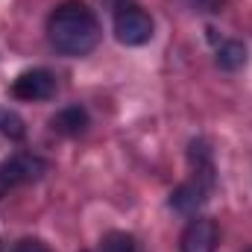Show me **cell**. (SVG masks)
<instances>
[{
    "label": "cell",
    "mask_w": 252,
    "mask_h": 252,
    "mask_svg": "<svg viewBox=\"0 0 252 252\" xmlns=\"http://www.w3.org/2000/svg\"><path fill=\"white\" fill-rule=\"evenodd\" d=\"M9 252H50L41 241H21V244H15Z\"/></svg>",
    "instance_id": "obj_12"
},
{
    "label": "cell",
    "mask_w": 252,
    "mask_h": 252,
    "mask_svg": "<svg viewBox=\"0 0 252 252\" xmlns=\"http://www.w3.org/2000/svg\"><path fill=\"white\" fill-rule=\"evenodd\" d=\"M0 135H6L9 141H21L27 135V126H24V118L12 109H0Z\"/></svg>",
    "instance_id": "obj_10"
},
{
    "label": "cell",
    "mask_w": 252,
    "mask_h": 252,
    "mask_svg": "<svg viewBox=\"0 0 252 252\" xmlns=\"http://www.w3.org/2000/svg\"><path fill=\"white\" fill-rule=\"evenodd\" d=\"M115 38L126 47L147 44L153 38V18L138 6H126L115 15Z\"/></svg>",
    "instance_id": "obj_3"
},
{
    "label": "cell",
    "mask_w": 252,
    "mask_h": 252,
    "mask_svg": "<svg viewBox=\"0 0 252 252\" xmlns=\"http://www.w3.org/2000/svg\"><path fill=\"white\" fill-rule=\"evenodd\" d=\"M188 164H190V176L211 185L214 188V158H211V147L202 138H193L188 147Z\"/></svg>",
    "instance_id": "obj_7"
},
{
    "label": "cell",
    "mask_w": 252,
    "mask_h": 252,
    "mask_svg": "<svg viewBox=\"0 0 252 252\" xmlns=\"http://www.w3.org/2000/svg\"><path fill=\"white\" fill-rule=\"evenodd\" d=\"M247 64V47L241 41H223L217 47V67L220 70H241Z\"/></svg>",
    "instance_id": "obj_9"
},
{
    "label": "cell",
    "mask_w": 252,
    "mask_h": 252,
    "mask_svg": "<svg viewBox=\"0 0 252 252\" xmlns=\"http://www.w3.org/2000/svg\"><path fill=\"white\" fill-rule=\"evenodd\" d=\"M50 129H53V132H59V135H67V138L82 135V132L88 129V112H85L82 106H64L62 112H56V115H53Z\"/></svg>",
    "instance_id": "obj_8"
},
{
    "label": "cell",
    "mask_w": 252,
    "mask_h": 252,
    "mask_svg": "<svg viewBox=\"0 0 252 252\" xmlns=\"http://www.w3.org/2000/svg\"><path fill=\"white\" fill-rule=\"evenodd\" d=\"M217 226L205 217H193L182 232V252H214Z\"/></svg>",
    "instance_id": "obj_5"
},
{
    "label": "cell",
    "mask_w": 252,
    "mask_h": 252,
    "mask_svg": "<svg viewBox=\"0 0 252 252\" xmlns=\"http://www.w3.org/2000/svg\"><path fill=\"white\" fill-rule=\"evenodd\" d=\"M106 3H109L112 9H118V12H121V9H126V0H106Z\"/></svg>",
    "instance_id": "obj_13"
},
{
    "label": "cell",
    "mask_w": 252,
    "mask_h": 252,
    "mask_svg": "<svg viewBox=\"0 0 252 252\" xmlns=\"http://www.w3.org/2000/svg\"><path fill=\"white\" fill-rule=\"evenodd\" d=\"M247 252H252V247H250V250H247Z\"/></svg>",
    "instance_id": "obj_14"
},
{
    "label": "cell",
    "mask_w": 252,
    "mask_h": 252,
    "mask_svg": "<svg viewBox=\"0 0 252 252\" xmlns=\"http://www.w3.org/2000/svg\"><path fill=\"white\" fill-rule=\"evenodd\" d=\"M208 190H211V185H205V182L190 176L188 182H182L179 188L170 193V208L179 211V214H196V208L205 202Z\"/></svg>",
    "instance_id": "obj_6"
},
{
    "label": "cell",
    "mask_w": 252,
    "mask_h": 252,
    "mask_svg": "<svg viewBox=\"0 0 252 252\" xmlns=\"http://www.w3.org/2000/svg\"><path fill=\"white\" fill-rule=\"evenodd\" d=\"M100 252H135V238L126 232H109L100 241Z\"/></svg>",
    "instance_id": "obj_11"
},
{
    "label": "cell",
    "mask_w": 252,
    "mask_h": 252,
    "mask_svg": "<svg viewBox=\"0 0 252 252\" xmlns=\"http://www.w3.org/2000/svg\"><path fill=\"white\" fill-rule=\"evenodd\" d=\"M56 94V76L47 67H32L18 73V79L12 82V97L27 100V103H38V100H50Z\"/></svg>",
    "instance_id": "obj_4"
},
{
    "label": "cell",
    "mask_w": 252,
    "mask_h": 252,
    "mask_svg": "<svg viewBox=\"0 0 252 252\" xmlns=\"http://www.w3.org/2000/svg\"><path fill=\"white\" fill-rule=\"evenodd\" d=\"M47 173V161L35 153H15L12 158H6L0 164V193L9 188L27 185V182H38Z\"/></svg>",
    "instance_id": "obj_2"
},
{
    "label": "cell",
    "mask_w": 252,
    "mask_h": 252,
    "mask_svg": "<svg viewBox=\"0 0 252 252\" xmlns=\"http://www.w3.org/2000/svg\"><path fill=\"white\" fill-rule=\"evenodd\" d=\"M47 38L53 50L62 56H85L100 41L97 15L79 0H64L62 6L53 9L47 21Z\"/></svg>",
    "instance_id": "obj_1"
}]
</instances>
